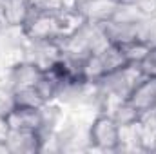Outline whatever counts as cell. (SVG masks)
<instances>
[{
  "mask_svg": "<svg viewBox=\"0 0 156 154\" xmlns=\"http://www.w3.org/2000/svg\"><path fill=\"white\" fill-rule=\"evenodd\" d=\"M120 140H118V131L115 127V123L109 121V120H100L94 127V143H98L100 147L111 149Z\"/></svg>",
  "mask_w": 156,
  "mask_h": 154,
  "instance_id": "1",
  "label": "cell"
}]
</instances>
